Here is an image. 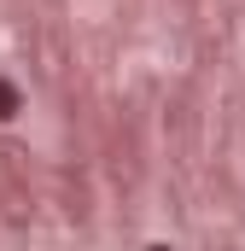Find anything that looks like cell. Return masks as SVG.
Listing matches in <instances>:
<instances>
[{
    "mask_svg": "<svg viewBox=\"0 0 245 251\" xmlns=\"http://www.w3.org/2000/svg\"><path fill=\"white\" fill-rule=\"evenodd\" d=\"M18 111H24V94H18L12 82H0V123H6V117H18Z\"/></svg>",
    "mask_w": 245,
    "mask_h": 251,
    "instance_id": "cell-1",
    "label": "cell"
},
{
    "mask_svg": "<svg viewBox=\"0 0 245 251\" xmlns=\"http://www.w3.org/2000/svg\"><path fill=\"white\" fill-rule=\"evenodd\" d=\"M152 251H170V246H152Z\"/></svg>",
    "mask_w": 245,
    "mask_h": 251,
    "instance_id": "cell-2",
    "label": "cell"
}]
</instances>
